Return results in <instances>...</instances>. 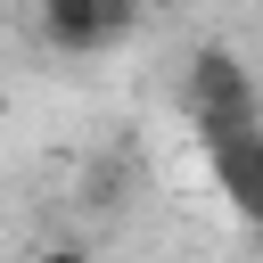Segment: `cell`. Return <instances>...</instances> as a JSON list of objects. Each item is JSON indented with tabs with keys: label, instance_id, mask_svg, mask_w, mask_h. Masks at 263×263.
<instances>
[{
	"label": "cell",
	"instance_id": "277c9868",
	"mask_svg": "<svg viewBox=\"0 0 263 263\" xmlns=\"http://www.w3.org/2000/svg\"><path fill=\"white\" fill-rule=\"evenodd\" d=\"M123 173H132V164H123V156H107V164L90 173V205H115V189H123Z\"/></svg>",
	"mask_w": 263,
	"mask_h": 263
},
{
	"label": "cell",
	"instance_id": "7a4b0ae2",
	"mask_svg": "<svg viewBox=\"0 0 263 263\" xmlns=\"http://www.w3.org/2000/svg\"><path fill=\"white\" fill-rule=\"evenodd\" d=\"M132 33V8L123 0H41V41L66 49V58H90L107 41Z\"/></svg>",
	"mask_w": 263,
	"mask_h": 263
},
{
	"label": "cell",
	"instance_id": "3957f363",
	"mask_svg": "<svg viewBox=\"0 0 263 263\" xmlns=\"http://www.w3.org/2000/svg\"><path fill=\"white\" fill-rule=\"evenodd\" d=\"M205 164H214V181H222L230 214L263 230V132H247L238 148H222V156H205Z\"/></svg>",
	"mask_w": 263,
	"mask_h": 263
},
{
	"label": "cell",
	"instance_id": "6da1fadb",
	"mask_svg": "<svg viewBox=\"0 0 263 263\" xmlns=\"http://www.w3.org/2000/svg\"><path fill=\"white\" fill-rule=\"evenodd\" d=\"M181 115H189V140L205 156H222L247 132H263V90H255V74L230 49H197L189 74H181Z\"/></svg>",
	"mask_w": 263,
	"mask_h": 263
},
{
	"label": "cell",
	"instance_id": "5b68a950",
	"mask_svg": "<svg viewBox=\"0 0 263 263\" xmlns=\"http://www.w3.org/2000/svg\"><path fill=\"white\" fill-rule=\"evenodd\" d=\"M33 263H90V255H82V247H41Z\"/></svg>",
	"mask_w": 263,
	"mask_h": 263
}]
</instances>
